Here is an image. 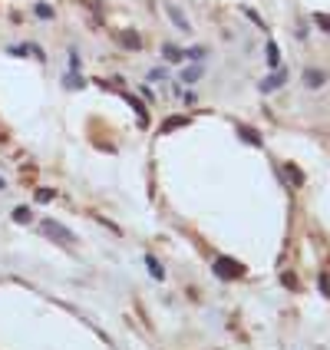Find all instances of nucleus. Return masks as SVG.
<instances>
[{
  "instance_id": "nucleus-1",
  "label": "nucleus",
  "mask_w": 330,
  "mask_h": 350,
  "mask_svg": "<svg viewBox=\"0 0 330 350\" xmlns=\"http://www.w3.org/2000/svg\"><path fill=\"white\" fill-rule=\"evenodd\" d=\"M215 274L224 278V281H235V278L244 274V264L231 261V258H215Z\"/></svg>"
},
{
  "instance_id": "nucleus-2",
  "label": "nucleus",
  "mask_w": 330,
  "mask_h": 350,
  "mask_svg": "<svg viewBox=\"0 0 330 350\" xmlns=\"http://www.w3.org/2000/svg\"><path fill=\"white\" fill-rule=\"evenodd\" d=\"M43 232L50 235V238H56V241H63V244H76V235L69 232V228H63L60 221H53V218L43 221Z\"/></svg>"
},
{
  "instance_id": "nucleus-3",
  "label": "nucleus",
  "mask_w": 330,
  "mask_h": 350,
  "mask_svg": "<svg viewBox=\"0 0 330 350\" xmlns=\"http://www.w3.org/2000/svg\"><path fill=\"white\" fill-rule=\"evenodd\" d=\"M122 99H125V103H129V106H132V109H136V116H139V122H142V126H149V109H145V103H142V99H139V96H132V93H122Z\"/></svg>"
},
{
  "instance_id": "nucleus-4",
  "label": "nucleus",
  "mask_w": 330,
  "mask_h": 350,
  "mask_svg": "<svg viewBox=\"0 0 330 350\" xmlns=\"http://www.w3.org/2000/svg\"><path fill=\"white\" fill-rule=\"evenodd\" d=\"M284 80H287V73H284V69H277L274 76H268V80L261 83V93H274L277 86H284Z\"/></svg>"
},
{
  "instance_id": "nucleus-5",
  "label": "nucleus",
  "mask_w": 330,
  "mask_h": 350,
  "mask_svg": "<svg viewBox=\"0 0 330 350\" xmlns=\"http://www.w3.org/2000/svg\"><path fill=\"white\" fill-rule=\"evenodd\" d=\"M185 122H188V116H172V119H165V122H162V129H159V132H175V129H182Z\"/></svg>"
},
{
  "instance_id": "nucleus-6",
  "label": "nucleus",
  "mask_w": 330,
  "mask_h": 350,
  "mask_svg": "<svg viewBox=\"0 0 330 350\" xmlns=\"http://www.w3.org/2000/svg\"><path fill=\"white\" fill-rule=\"evenodd\" d=\"M238 136H241L248 145H261V136H258L255 129H248V126H238Z\"/></svg>"
},
{
  "instance_id": "nucleus-7",
  "label": "nucleus",
  "mask_w": 330,
  "mask_h": 350,
  "mask_svg": "<svg viewBox=\"0 0 330 350\" xmlns=\"http://www.w3.org/2000/svg\"><path fill=\"white\" fill-rule=\"evenodd\" d=\"M145 268H149V274L156 278V281H162V278H165V268H162V264H159V261H156V258H152V255L145 258Z\"/></svg>"
},
{
  "instance_id": "nucleus-8",
  "label": "nucleus",
  "mask_w": 330,
  "mask_h": 350,
  "mask_svg": "<svg viewBox=\"0 0 330 350\" xmlns=\"http://www.w3.org/2000/svg\"><path fill=\"white\" fill-rule=\"evenodd\" d=\"M201 73H205V66H201V63H195V66H185L182 80H185V83H195V80H201Z\"/></svg>"
},
{
  "instance_id": "nucleus-9",
  "label": "nucleus",
  "mask_w": 330,
  "mask_h": 350,
  "mask_svg": "<svg viewBox=\"0 0 330 350\" xmlns=\"http://www.w3.org/2000/svg\"><path fill=\"white\" fill-rule=\"evenodd\" d=\"M63 86H66V89H86V80L76 76V73H66V76H63Z\"/></svg>"
},
{
  "instance_id": "nucleus-10",
  "label": "nucleus",
  "mask_w": 330,
  "mask_h": 350,
  "mask_svg": "<svg viewBox=\"0 0 330 350\" xmlns=\"http://www.w3.org/2000/svg\"><path fill=\"white\" fill-rule=\"evenodd\" d=\"M304 83H307L311 89L324 86V73H317V69H307V73H304Z\"/></svg>"
},
{
  "instance_id": "nucleus-11",
  "label": "nucleus",
  "mask_w": 330,
  "mask_h": 350,
  "mask_svg": "<svg viewBox=\"0 0 330 350\" xmlns=\"http://www.w3.org/2000/svg\"><path fill=\"white\" fill-rule=\"evenodd\" d=\"M168 17H172V23L179 27V30H185V33H188V20L182 17V10H179V7H168Z\"/></svg>"
},
{
  "instance_id": "nucleus-12",
  "label": "nucleus",
  "mask_w": 330,
  "mask_h": 350,
  "mask_svg": "<svg viewBox=\"0 0 330 350\" xmlns=\"http://www.w3.org/2000/svg\"><path fill=\"white\" fill-rule=\"evenodd\" d=\"M268 66H271V69H277V66H281V50H277L274 40L268 43Z\"/></svg>"
},
{
  "instance_id": "nucleus-13",
  "label": "nucleus",
  "mask_w": 330,
  "mask_h": 350,
  "mask_svg": "<svg viewBox=\"0 0 330 350\" xmlns=\"http://www.w3.org/2000/svg\"><path fill=\"white\" fill-rule=\"evenodd\" d=\"M13 221H20V225H27V221H33V212L27 205H20V208H13Z\"/></svg>"
},
{
  "instance_id": "nucleus-14",
  "label": "nucleus",
  "mask_w": 330,
  "mask_h": 350,
  "mask_svg": "<svg viewBox=\"0 0 330 350\" xmlns=\"http://www.w3.org/2000/svg\"><path fill=\"white\" fill-rule=\"evenodd\" d=\"M119 43L129 46V50H139V46H142V40H139L136 33H122V40H119Z\"/></svg>"
},
{
  "instance_id": "nucleus-15",
  "label": "nucleus",
  "mask_w": 330,
  "mask_h": 350,
  "mask_svg": "<svg viewBox=\"0 0 330 350\" xmlns=\"http://www.w3.org/2000/svg\"><path fill=\"white\" fill-rule=\"evenodd\" d=\"M162 57L165 60H182V50H179V46H172V43H165L162 46Z\"/></svg>"
},
{
  "instance_id": "nucleus-16",
  "label": "nucleus",
  "mask_w": 330,
  "mask_h": 350,
  "mask_svg": "<svg viewBox=\"0 0 330 350\" xmlns=\"http://www.w3.org/2000/svg\"><path fill=\"white\" fill-rule=\"evenodd\" d=\"M33 13H37L40 20H50V17H53V7H46V4H37V7H33Z\"/></svg>"
},
{
  "instance_id": "nucleus-17",
  "label": "nucleus",
  "mask_w": 330,
  "mask_h": 350,
  "mask_svg": "<svg viewBox=\"0 0 330 350\" xmlns=\"http://www.w3.org/2000/svg\"><path fill=\"white\" fill-rule=\"evenodd\" d=\"M284 169H287V179H291L294 185H304V175H300L297 169H294V165H284Z\"/></svg>"
},
{
  "instance_id": "nucleus-18",
  "label": "nucleus",
  "mask_w": 330,
  "mask_h": 350,
  "mask_svg": "<svg viewBox=\"0 0 330 350\" xmlns=\"http://www.w3.org/2000/svg\"><path fill=\"white\" fill-rule=\"evenodd\" d=\"M53 198H56L53 188H40V192H37V202H53Z\"/></svg>"
},
{
  "instance_id": "nucleus-19",
  "label": "nucleus",
  "mask_w": 330,
  "mask_h": 350,
  "mask_svg": "<svg viewBox=\"0 0 330 350\" xmlns=\"http://www.w3.org/2000/svg\"><path fill=\"white\" fill-rule=\"evenodd\" d=\"M80 66H83V63H80V53H76V50H69V73H76Z\"/></svg>"
},
{
  "instance_id": "nucleus-20",
  "label": "nucleus",
  "mask_w": 330,
  "mask_h": 350,
  "mask_svg": "<svg viewBox=\"0 0 330 350\" xmlns=\"http://www.w3.org/2000/svg\"><path fill=\"white\" fill-rule=\"evenodd\" d=\"M314 20H317V27H320V30H327V33H330V17H327V13H317Z\"/></svg>"
},
{
  "instance_id": "nucleus-21",
  "label": "nucleus",
  "mask_w": 330,
  "mask_h": 350,
  "mask_svg": "<svg viewBox=\"0 0 330 350\" xmlns=\"http://www.w3.org/2000/svg\"><path fill=\"white\" fill-rule=\"evenodd\" d=\"M185 57H188V60H201V57H205V50H201V46H192Z\"/></svg>"
},
{
  "instance_id": "nucleus-22",
  "label": "nucleus",
  "mask_w": 330,
  "mask_h": 350,
  "mask_svg": "<svg viewBox=\"0 0 330 350\" xmlns=\"http://www.w3.org/2000/svg\"><path fill=\"white\" fill-rule=\"evenodd\" d=\"M27 53H33V57H37L40 63H43V60H46V57H43V50H40V46H37V43H30V46H27Z\"/></svg>"
},
{
  "instance_id": "nucleus-23",
  "label": "nucleus",
  "mask_w": 330,
  "mask_h": 350,
  "mask_svg": "<svg viewBox=\"0 0 330 350\" xmlns=\"http://www.w3.org/2000/svg\"><path fill=\"white\" fill-rule=\"evenodd\" d=\"M244 13H248V20H255V23H258V27H264V20H261V17H258V13H255V10H244Z\"/></svg>"
}]
</instances>
